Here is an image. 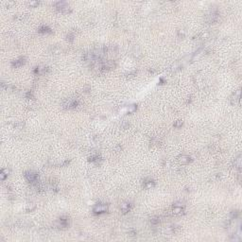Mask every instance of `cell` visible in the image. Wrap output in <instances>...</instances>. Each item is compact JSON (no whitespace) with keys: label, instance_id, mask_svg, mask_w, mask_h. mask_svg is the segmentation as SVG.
Returning <instances> with one entry per match:
<instances>
[{"label":"cell","instance_id":"cell-12","mask_svg":"<svg viewBox=\"0 0 242 242\" xmlns=\"http://www.w3.org/2000/svg\"><path fill=\"white\" fill-rule=\"evenodd\" d=\"M154 185H155V182L152 180H148L144 183V187L147 189H151V188L154 187Z\"/></svg>","mask_w":242,"mask_h":242},{"label":"cell","instance_id":"cell-7","mask_svg":"<svg viewBox=\"0 0 242 242\" xmlns=\"http://www.w3.org/2000/svg\"><path fill=\"white\" fill-rule=\"evenodd\" d=\"M217 19H218V13L217 11H213L208 15V22L209 23L216 22V21H217Z\"/></svg>","mask_w":242,"mask_h":242},{"label":"cell","instance_id":"cell-4","mask_svg":"<svg viewBox=\"0 0 242 242\" xmlns=\"http://www.w3.org/2000/svg\"><path fill=\"white\" fill-rule=\"evenodd\" d=\"M185 212V208L183 205H180V203H175L173 206L172 209V214L175 216H181L183 213Z\"/></svg>","mask_w":242,"mask_h":242},{"label":"cell","instance_id":"cell-10","mask_svg":"<svg viewBox=\"0 0 242 242\" xmlns=\"http://www.w3.org/2000/svg\"><path fill=\"white\" fill-rule=\"evenodd\" d=\"M79 105V101L78 100H76V99H72V100H69V101H67V103L65 104V106L67 107V108H76L77 106Z\"/></svg>","mask_w":242,"mask_h":242},{"label":"cell","instance_id":"cell-13","mask_svg":"<svg viewBox=\"0 0 242 242\" xmlns=\"http://www.w3.org/2000/svg\"><path fill=\"white\" fill-rule=\"evenodd\" d=\"M234 165H235V168H237V169H240V168H241V155L240 154L235 159Z\"/></svg>","mask_w":242,"mask_h":242},{"label":"cell","instance_id":"cell-3","mask_svg":"<svg viewBox=\"0 0 242 242\" xmlns=\"http://www.w3.org/2000/svg\"><path fill=\"white\" fill-rule=\"evenodd\" d=\"M55 7L57 8V10H59L60 11H62V13H68L71 11L69 6L67 5L66 2H57L55 4Z\"/></svg>","mask_w":242,"mask_h":242},{"label":"cell","instance_id":"cell-11","mask_svg":"<svg viewBox=\"0 0 242 242\" xmlns=\"http://www.w3.org/2000/svg\"><path fill=\"white\" fill-rule=\"evenodd\" d=\"M25 64V59L24 58H20V59L16 60V61H14V62H13V67H20L21 65H23V64Z\"/></svg>","mask_w":242,"mask_h":242},{"label":"cell","instance_id":"cell-17","mask_svg":"<svg viewBox=\"0 0 242 242\" xmlns=\"http://www.w3.org/2000/svg\"><path fill=\"white\" fill-rule=\"evenodd\" d=\"M160 222V217H153L151 218V223L153 225H157Z\"/></svg>","mask_w":242,"mask_h":242},{"label":"cell","instance_id":"cell-14","mask_svg":"<svg viewBox=\"0 0 242 242\" xmlns=\"http://www.w3.org/2000/svg\"><path fill=\"white\" fill-rule=\"evenodd\" d=\"M39 32H41V33H51V28L50 27H48L47 26H42V27H40L39 30H38Z\"/></svg>","mask_w":242,"mask_h":242},{"label":"cell","instance_id":"cell-9","mask_svg":"<svg viewBox=\"0 0 242 242\" xmlns=\"http://www.w3.org/2000/svg\"><path fill=\"white\" fill-rule=\"evenodd\" d=\"M131 203H124L123 204L121 205V211H122V213H123V214H127L129 211L131 210Z\"/></svg>","mask_w":242,"mask_h":242},{"label":"cell","instance_id":"cell-5","mask_svg":"<svg viewBox=\"0 0 242 242\" xmlns=\"http://www.w3.org/2000/svg\"><path fill=\"white\" fill-rule=\"evenodd\" d=\"M68 225H69V220H68V217H60L59 220H58V226H59L60 228H66V227H68Z\"/></svg>","mask_w":242,"mask_h":242},{"label":"cell","instance_id":"cell-18","mask_svg":"<svg viewBox=\"0 0 242 242\" xmlns=\"http://www.w3.org/2000/svg\"><path fill=\"white\" fill-rule=\"evenodd\" d=\"M183 122L182 120H177L174 122V124H173V126L175 127V128H181V127L183 126Z\"/></svg>","mask_w":242,"mask_h":242},{"label":"cell","instance_id":"cell-19","mask_svg":"<svg viewBox=\"0 0 242 242\" xmlns=\"http://www.w3.org/2000/svg\"><path fill=\"white\" fill-rule=\"evenodd\" d=\"M135 110H136V105H131V106L129 107L128 112L129 113H134V112H135Z\"/></svg>","mask_w":242,"mask_h":242},{"label":"cell","instance_id":"cell-2","mask_svg":"<svg viewBox=\"0 0 242 242\" xmlns=\"http://www.w3.org/2000/svg\"><path fill=\"white\" fill-rule=\"evenodd\" d=\"M108 205L105 204V203H97L93 208V212L96 215H100V214H104V213L108 212Z\"/></svg>","mask_w":242,"mask_h":242},{"label":"cell","instance_id":"cell-1","mask_svg":"<svg viewBox=\"0 0 242 242\" xmlns=\"http://www.w3.org/2000/svg\"><path fill=\"white\" fill-rule=\"evenodd\" d=\"M24 176H25L26 180H27L28 183H32V185H34V183H38L39 175H38V173L35 172V171H32V170L27 171V172H25Z\"/></svg>","mask_w":242,"mask_h":242},{"label":"cell","instance_id":"cell-16","mask_svg":"<svg viewBox=\"0 0 242 242\" xmlns=\"http://www.w3.org/2000/svg\"><path fill=\"white\" fill-rule=\"evenodd\" d=\"M9 175V169H2L1 173H0V179L2 181H4Z\"/></svg>","mask_w":242,"mask_h":242},{"label":"cell","instance_id":"cell-22","mask_svg":"<svg viewBox=\"0 0 242 242\" xmlns=\"http://www.w3.org/2000/svg\"><path fill=\"white\" fill-rule=\"evenodd\" d=\"M38 4H39V2H37V1H35V2H30V6H37Z\"/></svg>","mask_w":242,"mask_h":242},{"label":"cell","instance_id":"cell-15","mask_svg":"<svg viewBox=\"0 0 242 242\" xmlns=\"http://www.w3.org/2000/svg\"><path fill=\"white\" fill-rule=\"evenodd\" d=\"M89 161H91V162H93V163H95V164H100V162H101V158L99 157V156H97V155H95V156H92V157H90V159H89Z\"/></svg>","mask_w":242,"mask_h":242},{"label":"cell","instance_id":"cell-8","mask_svg":"<svg viewBox=\"0 0 242 242\" xmlns=\"http://www.w3.org/2000/svg\"><path fill=\"white\" fill-rule=\"evenodd\" d=\"M240 100V90H237L235 94H233V96H231V102L233 104H235V102H239Z\"/></svg>","mask_w":242,"mask_h":242},{"label":"cell","instance_id":"cell-21","mask_svg":"<svg viewBox=\"0 0 242 242\" xmlns=\"http://www.w3.org/2000/svg\"><path fill=\"white\" fill-rule=\"evenodd\" d=\"M26 96H27V97H28V99H30V97H33L31 92H27V94H26Z\"/></svg>","mask_w":242,"mask_h":242},{"label":"cell","instance_id":"cell-20","mask_svg":"<svg viewBox=\"0 0 242 242\" xmlns=\"http://www.w3.org/2000/svg\"><path fill=\"white\" fill-rule=\"evenodd\" d=\"M73 39H74V34H73V33H69V34L67 35V40H68V41L72 42Z\"/></svg>","mask_w":242,"mask_h":242},{"label":"cell","instance_id":"cell-6","mask_svg":"<svg viewBox=\"0 0 242 242\" xmlns=\"http://www.w3.org/2000/svg\"><path fill=\"white\" fill-rule=\"evenodd\" d=\"M191 161H192V158L188 155H182L179 157V162L182 165H187V164L190 163Z\"/></svg>","mask_w":242,"mask_h":242}]
</instances>
